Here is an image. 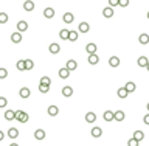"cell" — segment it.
<instances>
[{
    "label": "cell",
    "mask_w": 149,
    "mask_h": 146,
    "mask_svg": "<svg viewBox=\"0 0 149 146\" xmlns=\"http://www.w3.org/2000/svg\"><path fill=\"white\" fill-rule=\"evenodd\" d=\"M28 114L26 112H24V110H16V120L19 121V123H26L28 121Z\"/></svg>",
    "instance_id": "6da1fadb"
},
{
    "label": "cell",
    "mask_w": 149,
    "mask_h": 146,
    "mask_svg": "<svg viewBox=\"0 0 149 146\" xmlns=\"http://www.w3.org/2000/svg\"><path fill=\"white\" fill-rule=\"evenodd\" d=\"M48 51L51 53V55H58V53L61 51V45L59 44H50V47H48Z\"/></svg>",
    "instance_id": "7a4b0ae2"
},
{
    "label": "cell",
    "mask_w": 149,
    "mask_h": 146,
    "mask_svg": "<svg viewBox=\"0 0 149 146\" xmlns=\"http://www.w3.org/2000/svg\"><path fill=\"white\" fill-rule=\"evenodd\" d=\"M11 41H13V44H20L22 42V33L20 31H16L11 34Z\"/></svg>",
    "instance_id": "3957f363"
},
{
    "label": "cell",
    "mask_w": 149,
    "mask_h": 146,
    "mask_svg": "<svg viewBox=\"0 0 149 146\" xmlns=\"http://www.w3.org/2000/svg\"><path fill=\"white\" fill-rule=\"evenodd\" d=\"M58 75H59L61 79H67L68 76H70V70H68L67 67H62V68H61V70L58 72Z\"/></svg>",
    "instance_id": "277c9868"
},
{
    "label": "cell",
    "mask_w": 149,
    "mask_h": 146,
    "mask_svg": "<svg viewBox=\"0 0 149 146\" xmlns=\"http://www.w3.org/2000/svg\"><path fill=\"white\" fill-rule=\"evenodd\" d=\"M102 16H104L106 19L113 17V8H112V6H106V8L102 9Z\"/></svg>",
    "instance_id": "5b68a950"
},
{
    "label": "cell",
    "mask_w": 149,
    "mask_h": 146,
    "mask_svg": "<svg viewBox=\"0 0 149 146\" xmlns=\"http://www.w3.org/2000/svg\"><path fill=\"white\" fill-rule=\"evenodd\" d=\"M28 30V24H26L25 20H19L17 22V31H20V33H24Z\"/></svg>",
    "instance_id": "8992f818"
},
{
    "label": "cell",
    "mask_w": 149,
    "mask_h": 146,
    "mask_svg": "<svg viewBox=\"0 0 149 146\" xmlns=\"http://www.w3.org/2000/svg\"><path fill=\"white\" fill-rule=\"evenodd\" d=\"M78 30H79V33H89L90 31V25L87 24V22H81L78 26Z\"/></svg>",
    "instance_id": "52a82bcc"
},
{
    "label": "cell",
    "mask_w": 149,
    "mask_h": 146,
    "mask_svg": "<svg viewBox=\"0 0 149 146\" xmlns=\"http://www.w3.org/2000/svg\"><path fill=\"white\" fill-rule=\"evenodd\" d=\"M99 62V56L96 55V53H92V55H89V64L90 65H96Z\"/></svg>",
    "instance_id": "ba28073f"
},
{
    "label": "cell",
    "mask_w": 149,
    "mask_h": 146,
    "mask_svg": "<svg viewBox=\"0 0 149 146\" xmlns=\"http://www.w3.org/2000/svg\"><path fill=\"white\" fill-rule=\"evenodd\" d=\"M3 117H5V120H8V121L16 120V110H6Z\"/></svg>",
    "instance_id": "9c48e42d"
},
{
    "label": "cell",
    "mask_w": 149,
    "mask_h": 146,
    "mask_svg": "<svg viewBox=\"0 0 149 146\" xmlns=\"http://www.w3.org/2000/svg\"><path fill=\"white\" fill-rule=\"evenodd\" d=\"M47 112H48L50 117H56V115L59 114V107L58 106H50L48 109H47Z\"/></svg>",
    "instance_id": "30bf717a"
},
{
    "label": "cell",
    "mask_w": 149,
    "mask_h": 146,
    "mask_svg": "<svg viewBox=\"0 0 149 146\" xmlns=\"http://www.w3.org/2000/svg\"><path fill=\"white\" fill-rule=\"evenodd\" d=\"M126 118V115L123 110H117V112H113V120H117V121H123Z\"/></svg>",
    "instance_id": "8fae6325"
},
{
    "label": "cell",
    "mask_w": 149,
    "mask_h": 146,
    "mask_svg": "<svg viewBox=\"0 0 149 146\" xmlns=\"http://www.w3.org/2000/svg\"><path fill=\"white\" fill-rule=\"evenodd\" d=\"M65 67H67L70 72H73V70H76V68H78V62H76V61H73V59H70V61H67Z\"/></svg>",
    "instance_id": "7c38bea8"
},
{
    "label": "cell",
    "mask_w": 149,
    "mask_h": 146,
    "mask_svg": "<svg viewBox=\"0 0 149 146\" xmlns=\"http://www.w3.org/2000/svg\"><path fill=\"white\" fill-rule=\"evenodd\" d=\"M96 44H87L86 45V51H87V55H92V53H96Z\"/></svg>",
    "instance_id": "4fadbf2b"
},
{
    "label": "cell",
    "mask_w": 149,
    "mask_h": 146,
    "mask_svg": "<svg viewBox=\"0 0 149 146\" xmlns=\"http://www.w3.org/2000/svg\"><path fill=\"white\" fill-rule=\"evenodd\" d=\"M102 135V129L101 128H98V126H95V128H92V137H95V138H99Z\"/></svg>",
    "instance_id": "5bb4252c"
},
{
    "label": "cell",
    "mask_w": 149,
    "mask_h": 146,
    "mask_svg": "<svg viewBox=\"0 0 149 146\" xmlns=\"http://www.w3.org/2000/svg\"><path fill=\"white\" fill-rule=\"evenodd\" d=\"M24 9L25 11H33L34 9V2L33 0H25L24 2Z\"/></svg>",
    "instance_id": "9a60e30c"
},
{
    "label": "cell",
    "mask_w": 149,
    "mask_h": 146,
    "mask_svg": "<svg viewBox=\"0 0 149 146\" xmlns=\"http://www.w3.org/2000/svg\"><path fill=\"white\" fill-rule=\"evenodd\" d=\"M44 17L45 19H53L55 17V9L53 8H45L44 9Z\"/></svg>",
    "instance_id": "2e32d148"
},
{
    "label": "cell",
    "mask_w": 149,
    "mask_h": 146,
    "mask_svg": "<svg viewBox=\"0 0 149 146\" xmlns=\"http://www.w3.org/2000/svg\"><path fill=\"white\" fill-rule=\"evenodd\" d=\"M109 65H110V67H113V68H117L118 65H120V57L112 56V57L109 59Z\"/></svg>",
    "instance_id": "e0dca14e"
},
{
    "label": "cell",
    "mask_w": 149,
    "mask_h": 146,
    "mask_svg": "<svg viewBox=\"0 0 149 146\" xmlns=\"http://www.w3.org/2000/svg\"><path fill=\"white\" fill-rule=\"evenodd\" d=\"M34 138H36V140H44L45 138V130L44 129H37L36 132H34Z\"/></svg>",
    "instance_id": "ac0fdd59"
},
{
    "label": "cell",
    "mask_w": 149,
    "mask_h": 146,
    "mask_svg": "<svg viewBox=\"0 0 149 146\" xmlns=\"http://www.w3.org/2000/svg\"><path fill=\"white\" fill-rule=\"evenodd\" d=\"M124 89L129 92V93H132V92H135L137 90V86H135V82H132V81H129V82H126V86H124Z\"/></svg>",
    "instance_id": "d6986e66"
},
{
    "label": "cell",
    "mask_w": 149,
    "mask_h": 146,
    "mask_svg": "<svg viewBox=\"0 0 149 146\" xmlns=\"http://www.w3.org/2000/svg\"><path fill=\"white\" fill-rule=\"evenodd\" d=\"M138 42H140L141 45H146V44H149V34H146V33L140 34V37H138Z\"/></svg>",
    "instance_id": "ffe728a7"
},
{
    "label": "cell",
    "mask_w": 149,
    "mask_h": 146,
    "mask_svg": "<svg viewBox=\"0 0 149 146\" xmlns=\"http://www.w3.org/2000/svg\"><path fill=\"white\" fill-rule=\"evenodd\" d=\"M19 95H20L22 98H30V95H31V92H30L28 87H22L20 92H19Z\"/></svg>",
    "instance_id": "44dd1931"
},
{
    "label": "cell",
    "mask_w": 149,
    "mask_h": 146,
    "mask_svg": "<svg viewBox=\"0 0 149 146\" xmlns=\"http://www.w3.org/2000/svg\"><path fill=\"white\" fill-rule=\"evenodd\" d=\"M62 95L64 97H71V95H73V89H71L70 86H65V87H62Z\"/></svg>",
    "instance_id": "7402d4cb"
},
{
    "label": "cell",
    "mask_w": 149,
    "mask_h": 146,
    "mask_svg": "<svg viewBox=\"0 0 149 146\" xmlns=\"http://www.w3.org/2000/svg\"><path fill=\"white\" fill-rule=\"evenodd\" d=\"M8 137L13 140V138H17L19 137V129H16V128H11V129H8Z\"/></svg>",
    "instance_id": "603a6c76"
},
{
    "label": "cell",
    "mask_w": 149,
    "mask_h": 146,
    "mask_svg": "<svg viewBox=\"0 0 149 146\" xmlns=\"http://www.w3.org/2000/svg\"><path fill=\"white\" fill-rule=\"evenodd\" d=\"M62 19H64V22H65V24H71V22L75 20V16H73L71 13H65V14L62 16Z\"/></svg>",
    "instance_id": "cb8c5ba5"
},
{
    "label": "cell",
    "mask_w": 149,
    "mask_h": 146,
    "mask_svg": "<svg viewBox=\"0 0 149 146\" xmlns=\"http://www.w3.org/2000/svg\"><path fill=\"white\" fill-rule=\"evenodd\" d=\"M95 120H96V115H95L93 112H87L86 114V121L87 123H95Z\"/></svg>",
    "instance_id": "d4e9b609"
},
{
    "label": "cell",
    "mask_w": 149,
    "mask_h": 146,
    "mask_svg": "<svg viewBox=\"0 0 149 146\" xmlns=\"http://www.w3.org/2000/svg\"><path fill=\"white\" fill-rule=\"evenodd\" d=\"M68 33H70V30H65V28L61 30V31H59V37L62 41H68Z\"/></svg>",
    "instance_id": "484cf974"
},
{
    "label": "cell",
    "mask_w": 149,
    "mask_h": 146,
    "mask_svg": "<svg viewBox=\"0 0 149 146\" xmlns=\"http://www.w3.org/2000/svg\"><path fill=\"white\" fill-rule=\"evenodd\" d=\"M137 64H138L140 67H146V64H148V57H146V56H140L138 61H137Z\"/></svg>",
    "instance_id": "4316f807"
},
{
    "label": "cell",
    "mask_w": 149,
    "mask_h": 146,
    "mask_svg": "<svg viewBox=\"0 0 149 146\" xmlns=\"http://www.w3.org/2000/svg\"><path fill=\"white\" fill-rule=\"evenodd\" d=\"M102 117H104L106 121H112V120H113V112H112V110H106Z\"/></svg>",
    "instance_id": "83f0119b"
},
{
    "label": "cell",
    "mask_w": 149,
    "mask_h": 146,
    "mask_svg": "<svg viewBox=\"0 0 149 146\" xmlns=\"http://www.w3.org/2000/svg\"><path fill=\"white\" fill-rule=\"evenodd\" d=\"M129 95V92L124 89V87H120V89H118V97L120 98H126Z\"/></svg>",
    "instance_id": "f1b7e54d"
},
{
    "label": "cell",
    "mask_w": 149,
    "mask_h": 146,
    "mask_svg": "<svg viewBox=\"0 0 149 146\" xmlns=\"http://www.w3.org/2000/svg\"><path fill=\"white\" fill-rule=\"evenodd\" d=\"M133 138H135V140H138V141H141L144 138V134L141 132V130H135V132H133Z\"/></svg>",
    "instance_id": "f546056e"
},
{
    "label": "cell",
    "mask_w": 149,
    "mask_h": 146,
    "mask_svg": "<svg viewBox=\"0 0 149 146\" xmlns=\"http://www.w3.org/2000/svg\"><path fill=\"white\" fill-rule=\"evenodd\" d=\"M78 36H79V34H78V31H70V33H68V41L75 42L76 39H78Z\"/></svg>",
    "instance_id": "4dcf8cb0"
},
{
    "label": "cell",
    "mask_w": 149,
    "mask_h": 146,
    "mask_svg": "<svg viewBox=\"0 0 149 146\" xmlns=\"http://www.w3.org/2000/svg\"><path fill=\"white\" fill-rule=\"evenodd\" d=\"M34 67V62L31 59H25V70H33Z\"/></svg>",
    "instance_id": "1f68e13d"
},
{
    "label": "cell",
    "mask_w": 149,
    "mask_h": 146,
    "mask_svg": "<svg viewBox=\"0 0 149 146\" xmlns=\"http://www.w3.org/2000/svg\"><path fill=\"white\" fill-rule=\"evenodd\" d=\"M39 90H40V93H47L50 90V86H47V84H39Z\"/></svg>",
    "instance_id": "d6a6232c"
},
{
    "label": "cell",
    "mask_w": 149,
    "mask_h": 146,
    "mask_svg": "<svg viewBox=\"0 0 149 146\" xmlns=\"http://www.w3.org/2000/svg\"><path fill=\"white\" fill-rule=\"evenodd\" d=\"M6 22H8V14L0 13V24H6Z\"/></svg>",
    "instance_id": "836d02e7"
},
{
    "label": "cell",
    "mask_w": 149,
    "mask_h": 146,
    "mask_svg": "<svg viewBox=\"0 0 149 146\" xmlns=\"http://www.w3.org/2000/svg\"><path fill=\"white\" fill-rule=\"evenodd\" d=\"M40 84H47V86H51V79L48 76H42L40 78Z\"/></svg>",
    "instance_id": "e575fe53"
},
{
    "label": "cell",
    "mask_w": 149,
    "mask_h": 146,
    "mask_svg": "<svg viewBox=\"0 0 149 146\" xmlns=\"http://www.w3.org/2000/svg\"><path fill=\"white\" fill-rule=\"evenodd\" d=\"M6 76H8V70L3 67H0V79H5Z\"/></svg>",
    "instance_id": "d590c367"
},
{
    "label": "cell",
    "mask_w": 149,
    "mask_h": 146,
    "mask_svg": "<svg viewBox=\"0 0 149 146\" xmlns=\"http://www.w3.org/2000/svg\"><path fill=\"white\" fill-rule=\"evenodd\" d=\"M16 67H17V70H20V72H24V70H25V61H19V62H17V65H16Z\"/></svg>",
    "instance_id": "8d00e7d4"
},
{
    "label": "cell",
    "mask_w": 149,
    "mask_h": 146,
    "mask_svg": "<svg viewBox=\"0 0 149 146\" xmlns=\"http://www.w3.org/2000/svg\"><path fill=\"white\" fill-rule=\"evenodd\" d=\"M6 104H8V101H6L5 97H0V109H3V107H6Z\"/></svg>",
    "instance_id": "74e56055"
},
{
    "label": "cell",
    "mask_w": 149,
    "mask_h": 146,
    "mask_svg": "<svg viewBox=\"0 0 149 146\" xmlns=\"http://www.w3.org/2000/svg\"><path fill=\"white\" fill-rule=\"evenodd\" d=\"M127 145H129V146H138V145H140V141H138V140H135V138H131V140L127 141Z\"/></svg>",
    "instance_id": "f35d334b"
},
{
    "label": "cell",
    "mask_w": 149,
    "mask_h": 146,
    "mask_svg": "<svg viewBox=\"0 0 149 146\" xmlns=\"http://www.w3.org/2000/svg\"><path fill=\"white\" fill-rule=\"evenodd\" d=\"M118 5L123 6V8H126V6L129 5V0H118Z\"/></svg>",
    "instance_id": "ab89813d"
},
{
    "label": "cell",
    "mask_w": 149,
    "mask_h": 146,
    "mask_svg": "<svg viewBox=\"0 0 149 146\" xmlns=\"http://www.w3.org/2000/svg\"><path fill=\"white\" fill-rule=\"evenodd\" d=\"M109 5L113 8V6H117V5H118V0H109Z\"/></svg>",
    "instance_id": "60d3db41"
},
{
    "label": "cell",
    "mask_w": 149,
    "mask_h": 146,
    "mask_svg": "<svg viewBox=\"0 0 149 146\" xmlns=\"http://www.w3.org/2000/svg\"><path fill=\"white\" fill-rule=\"evenodd\" d=\"M143 121H144V124H148L149 126V112L144 115V118H143Z\"/></svg>",
    "instance_id": "b9f144b4"
},
{
    "label": "cell",
    "mask_w": 149,
    "mask_h": 146,
    "mask_svg": "<svg viewBox=\"0 0 149 146\" xmlns=\"http://www.w3.org/2000/svg\"><path fill=\"white\" fill-rule=\"evenodd\" d=\"M3 137H5V134H3V132H2V130H0V141H2V140H3Z\"/></svg>",
    "instance_id": "7bdbcfd3"
},
{
    "label": "cell",
    "mask_w": 149,
    "mask_h": 146,
    "mask_svg": "<svg viewBox=\"0 0 149 146\" xmlns=\"http://www.w3.org/2000/svg\"><path fill=\"white\" fill-rule=\"evenodd\" d=\"M146 68H148V70H149V61H148V64H146Z\"/></svg>",
    "instance_id": "ee69618b"
},
{
    "label": "cell",
    "mask_w": 149,
    "mask_h": 146,
    "mask_svg": "<svg viewBox=\"0 0 149 146\" xmlns=\"http://www.w3.org/2000/svg\"><path fill=\"white\" fill-rule=\"evenodd\" d=\"M146 107H148V112H149V103H148V104H146Z\"/></svg>",
    "instance_id": "f6af8a7d"
},
{
    "label": "cell",
    "mask_w": 149,
    "mask_h": 146,
    "mask_svg": "<svg viewBox=\"0 0 149 146\" xmlns=\"http://www.w3.org/2000/svg\"><path fill=\"white\" fill-rule=\"evenodd\" d=\"M148 19H149V11H148Z\"/></svg>",
    "instance_id": "bcb514c9"
}]
</instances>
